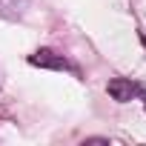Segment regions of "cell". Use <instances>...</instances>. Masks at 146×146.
I'll list each match as a JSON object with an SVG mask.
<instances>
[{
  "instance_id": "obj_1",
  "label": "cell",
  "mask_w": 146,
  "mask_h": 146,
  "mask_svg": "<svg viewBox=\"0 0 146 146\" xmlns=\"http://www.w3.org/2000/svg\"><path fill=\"white\" fill-rule=\"evenodd\" d=\"M106 92H109V98L117 100V103H129V100H135V98H143V100H146V89H140L137 83H132V80H126V78H112V80L106 83Z\"/></svg>"
},
{
  "instance_id": "obj_3",
  "label": "cell",
  "mask_w": 146,
  "mask_h": 146,
  "mask_svg": "<svg viewBox=\"0 0 146 146\" xmlns=\"http://www.w3.org/2000/svg\"><path fill=\"white\" fill-rule=\"evenodd\" d=\"M29 12V0H0V17L6 20H20Z\"/></svg>"
},
{
  "instance_id": "obj_2",
  "label": "cell",
  "mask_w": 146,
  "mask_h": 146,
  "mask_svg": "<svg viewBox=\"0 0 146 146\" xmlns=\"http://www.w3.org/2000/svg\"><path fill=\"white\" fill-rule=\"evenodd\" d=\"M29 63L40 66V69H52V72H75V66L63 54H57L54 49H37L35 54H29Z\"/></svg>"
},
{
  "instance_id": "obj_4",
  "label": "cell",
  "mask_w": 146,
  "mask_h": 146,
  "mask_svg": "<svg viewBox=\"0 0 146 146\" xmlns=\"http://www.w3.org/2000/svg\"><path fill=\"white\" fill-rule=\"evenodd\" d=\"M140 40H143V46H146V35H143V37H140Z\"/></svg>"
}]
</instances>
